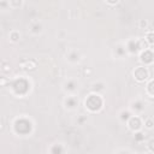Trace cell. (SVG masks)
Returning <instances> with one entry per match:
<instances>
[{"mask_svg": "<svg viewBox=\"0 0 154 154\" xmlns=\"http://www.w3.org/2000/svg\"><path fill=\"white\" fill-rule=\"evenodd\" d=\"M8 5L12 8H18L23 5V0H8Z\"/></svg>", "mask_w": 154, "mask_h": 154, "instance_id": "obj_2", "label": "cell"}, {"mask_svg": "<svg viewBox=\"0 0 154 154\" xmlns=\"http://www.w3.org/2000/svg\"><path fill=\"white\" fill-rule=\"evenodd\" d=\"M19 37H20V35H19V32H17V31H12V32L10 34V38H11V41H13V42L18 41Z\"/></svg>", "mask_w": 154, "mask_h": 154, "instance_id": "obj_3", "label": "cell"}, {"mask_svg": "<svg viewBox=\"0 0 154 154\" xmlns=\"http://www.w3.org/2000/svg\"><path fill=\"white\" fill-rule=\"evenodd\" d=\"M134 76H135V78H136L138 82L146 81L147 77H148V70H147L146 67L140 66V67H137V69L134 71Z\"/></svg>", "mask_w": 154, "mask_h": 154, "instance_id": "obj_1", "label": "cell"}, {"mask_svg": "<svg viewBox=\"0 0 154 154\" xmlns=\"http://www.w3.org/2000/svg\"><path fill=\"white\" fill-rule=\"evenodd\" d=\"M147 41H148L149 43H154V32L147 34Z\"/></svg>", "mask_w": 154, "mask_h": 154, "instance_id": "obj_4", "label": "cell"}, {"mask_svg": "<svg viewBox=\"0 0 154 154\" xmlns=\"http://www.w3.org/2000/svg\"><path fill=\"white\" fill-rule=\"evenodd\" d=\"M140 25H141V26L144 25V28H147V22H146V20H141V22H140Z\"/></svg>", "mask_w": 154, "mask_h": 154, "instance_id": "obj_7", "label": "cell"}, {"mask_svg": "<svg viewBox=\"0 0 154 154\" xmlns=\"http://www.w3.org/2000/svg\"><path fill=\"white\" fill-rule=\"evenodd\" d=\"M149 148L154 152V141H150V143H149Z\"/></svg>", "mask_w": 154, "mask_h": 154, "instance_id": "obj_8", "label": "cell"}, {"mask_svg": "<svg viewBox=\"0 0 154 154\" xmlns=\"http://www.w3.org/2000/svg\"><path fill=\"white\" fill-rule=\"evenodd\" d=\"M153 125H154V123H153L150 119H148V120L146 122V126H147V128H149V129H150V128H153Z\"/></svg>", "mask_w": 154, "mask_h": 154, "instance_id": "obj_5", "label": "cell"}, {"mask_svg": "<svg viewBox=\"0 0 154 154\" xmlns=\"http://www.w3.org/2000/svg\"><path fill=\"white\" fill-rule=\"evenodd\" d=\"M106 1H107L108 4H111V5H113V4H117L119 0H106Z\"/></svg>", "mask_w": 154, "mask_h": 154, "instance_id": "obj_6", "label": "cell"}]
</instances>
